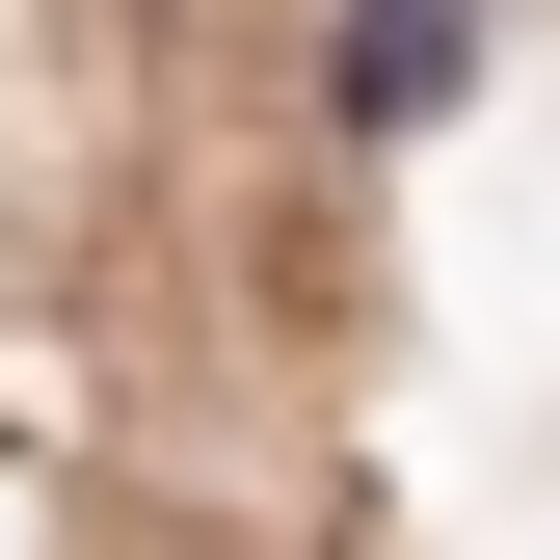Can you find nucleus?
Instances as JSON below:
<instances>
[{"label": "nucleus", "mask_w": 560, "mask_h": 560, "mask_svg": "<svg viewBox=\"0 0 560 560\" xmlns=\"http://www.w3.org/2000/svg\"><path fill=\"white\" fill-rule=\"evenodd\" d=\"M454 54H480L454 0H347V133H428V107H454Z\"/></svg>", "instance_id": "f257e3e1"}]
</instances>
